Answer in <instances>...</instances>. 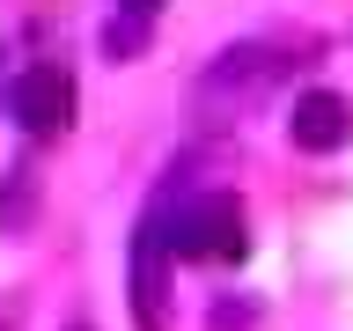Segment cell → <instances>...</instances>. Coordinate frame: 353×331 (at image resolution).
<instances>
[{
	"label": "cell",
	"mask_w": 353,
	"mask_h": 331,
	"mask_svg": "<svg viewBox=\"0 0 353 331\" xmlns=\"http://www.w3.org/2000/svg\"><path fill=\"white\" fill-rule=\"evenodd\" d=\"M243 250H250V236H243V206L228 192H206V199H192V206H176L170 258H221V265H236Z\"/></svg>",
	"instance_id": "cell-1"
},
{
	"label": "cell",
	"mask_w": 353,
	"mask_h": 331,
	"mask_svg": "<svg viewBox=\"0 0 353 331\" xmlns=\"http://www.w3.org/2000/svg\"><path fill=\"white\" fill-rule=\"evenodd\" d=\"M8 110H15V126L30 140H66V126H74V74L66 66H30L15 81V96H8Z\"/></svg>",
	"instance_id": "cell-2"
},
{
	"label": "cell",
	"mask_w": 353,
	"mask_h": 331,
	"mask_svg": "<svg viewBox=\"0 0 353 331\" xmlns=\"http://www.w3.org/2000/svg\"><path fill=\"white\" fill-rule=\"evenodd\" d=\"M162 250H170V199L132 236V317H140V331H162Z\"/></svg>",
	"instance_id": "cell-3"
},
{
	"label": "cell",
	"mask_w": 353,
	"mask_h": 331,
	"mask_svg": "<svg viewBox=\"0 0 353 331\" xmlns=\"http://www.w3.org/2000/svg\"><path fill=\"white\" fill-rule=\"evenodd\" d=\"M287 140L302 154H339L353 140V110L346 96H331V88H309V96H294V110H287Z\"/></svg>",
	"instance_id": "cell-4"
},
{
	"label": "cell",
	"mask_w": 353,
	"mask_h": 331,
	"mask_svg": "<svg viewBox=\"0 0 353 331\" xmlns=\"http://www.w3.org/2000/svg\"><path fill=\"white\" fill-rule=\"evenodd\" d=\"M30 221H37V170L15 162V170L0 177V236H22Z\"/></svg>",
	"instance_id": "cell-5"
},
{
	"label": "cell",
	"mask_w": 353,
	"mask_h": 331,
	"mask_svg": "<svg viewBox=\"0 0 353 331\" xmlns=\"http://www.w3.org/2000/svg\"><path fill=\"white\" fill-rule=\"evenodd\" d=\"M125 8H132V15H140V22H148V15H154V8H162V0H125Z\"/></svg>",
	"instance_id": "cell-6"
}]
</instances>
